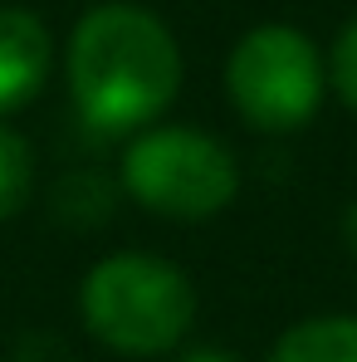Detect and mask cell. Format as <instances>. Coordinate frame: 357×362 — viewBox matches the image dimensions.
<instances>
[{
  "label": "cell",
  "mask_w": 357,
  "mask_h": 362,
  "mask_svg": "<svg viewBox=\"0 0 357 362\" xmlns=\"http://www.w3.org/2000/svg\"><path fill=\"white\" fill-rule=\"evenodd\" d=\"M181 88V49L172 30L142 5H98L74 25L69 93L98 132H137L167 113Z\"/></svg>",
  "instance_id": "1"
},
{
  "label": "cell",
  "mask_w": 357,
  "mask_h": 362,
  "mask_svg": "<svg viewBox=\"0 0 357 362\" xmlns=\"http://www.w3.org/2000/svg\"><path fill=\"white\" fill-rule=\"evenodd\" d=\"M78 308L88 333L127 358H157L172 353L191 318H196V289L172 259L157 255H108L88 269Z\"/></svg>",
  "instance_id": "2"
},
{
  "label": "cell",
  "mask_w": 357,
  "mask_h": 362,
  "mask_svg": "<svg viewBox=\"0 0 357 362\" xmlns=\"http://www.w3.org/2000/svg\"><path fill=\"white\" fill-rule=\"evenodd\" d=\"M122 186L157 216L206 221L240 191V167L226 142L196 127H147L122 157Z\"/></svg>",
  "instance_id": "3"
},
{
  "label": "cell",
  "mask_w": 357,
  "mask_h": 362,
  "mask_svg": "<svg viewBox=\"0 0 357 362\" xmlns=\"http://www.w3.org/2000/svg\"><path fill=\"white\" fill-rule=\"evenodd\" d=\"M323 54L294 25H259L235 45L226 88L240 118L259 132H294L323 103Z\"/></svg>",
  "instance_id": "4"
},
{
  "label": "cell",
  "mask_w": 357,
  "mask_h": 362,
  "mask_svg": "<svg viewBox=\"0 0 357 362\" xmlns=\"http://www.w3.org/2000/svg\"><path fill=\"white\" fill-rule=\"evenodd\" d=\"M49 30L40 15L0 5V113L25 108L49 78Z\"/></svg>",
  "instance_id": "5"
},
{
  "label": "cell",
  "mask_w": 357,
  "mask_h": 362,
  "mask_svg": "<svg viewBox=\"0 0 357 362\" xmlns=\"http://www.w3.org/2000/svg\"><path fill=\"white\" fill-rule=\"evenodd\" d=\"M269 362H357V318H303L274 343Z\"/></svg>",
  "instance_id": "6"
},
{
  "label": "cell",
  "mask_w": 357,
  "mask_h": 362,
  "mask_svg": "<svg viewBox=\"0 0 357 362\" xmlns=\"http://www.w3.org/2000/svg\"><path fill=\"white\" fill-rule=\"evenodd\" d=\"M35 196V152L30 142L0 122V221L20 216Z\"/></svg>",
  "instance_id": "7"
},
{
  "label": "cell",
  "mask_w": 357,
  "mask_h": 362,
  "mask_svg": "<svg viewBox=\"0 0 357 362\" xmlns=\"http://www.w3.org/2000/svg\"><path fill=\"white\" fill-rule=\"evenodd\" d=\"M328 78L338 88V98L357 113V15L343 25V35L333 40V54H328Z\"/></svg>",
  "instance_id": "8"
},
{
  "label": "cell",
  "mask_w": 357,
  "mask_h": 362,
  "mask_svg": "<svg viewBox=\"0 0 357 362\" xmlns=\"http://www.w3.org/2000/svg\"><path fill=\"white\" fill-rule=\"evenodd\" d=\"M177 362H240L235 353H226V348H186Z\"/></svg>",
  "instance_id": "9"
},
{
  "label": "cell",
  "mask_w": 357,
  "mask_h": 362,
  "mask_svg": "<svg viewBox=\"0 0 357 362\" xmlns=\"http://www.w3.org/2000/svg\"><path fill=\"white\" fill-rule=\"evenodd\" d=\"M343 240H348V250L357 255V201L348 206V216H343Z\"/></svg>",
  "instance_id": "10"
}]
</instances>
